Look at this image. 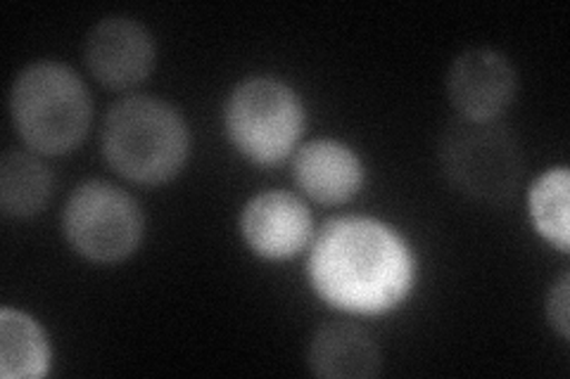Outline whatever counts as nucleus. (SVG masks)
<instances>
[{
    "label": "nucleus",
    "mask_w": 570,
    "mask_h": 379,
    "mask_svg": "<svg viewBox=\"0 0 570 379\" xmlns=\"http://www.w3.org/2000/svg\"><path fill=\"white\" fill-rule=\"evenodd\" d=\"M307 276L318 299L350 316H383L412 295L416 257L402 232L371 216H343L312 245Z\"/></svg>",
    "instance_id": "nucleus-1"
},
{
    "label": "nucleus",
    "mask_w": 570,
    "mask_h": 379,
    "mask_svg": "<svg viewBox=\"0 0 570 379\" xmlns=\"http://www.w3.org/2000/svg\"><path fill=\"white\" fill-rule=\"evenodd\" d=\"M102 154L134 183L163 186L188 159L186 121L165 100L124 98L105 117Z\"/></svg>",
    "instance_id": "nucleus-2"
},
{
    "label": "nucleus",
    "mask_w": 570,
    "mask_h": 379,
    "mask_svg": "<svg viewBox=\"0 0 570 379\" xmlns=\"http://www.w3.org/2000/svg\"><path fill=\"white\" fill-rule=\"evenodd\" d=\"M10 114L24 146L39 154H67L91 129L94 104L83 81L65 64L36 62L12 83Z\"/></svg>",
    "instance_id": "nucleus-3"
},
{
    "label": "nucleus",
    "mask_w": 570,
    "mask_h": 379,
    "mask_svg": "<svg viewBox=\"0 0 570 379\" xmlns=\"http://www.w3.org/2000/svg\"><path fill=\"white\" fill-rule=\"evenodd\" d=\"M440 164L450 183L480 205H504L523 178V148L499 121L456 119L440 138Z\"/></svg>",
    "instance_id": "nucleus-4"
},
{
    "label": "nucleus",
    "mask_w": 570,
    "mask_h": 379,
    "mask_svg": "<svg viewBox=\"0 0 570 379\" xmlns=\"http://www.w3.org/2000/svg\"><path fill=\"white\" fill-rule=\"evenodd\" d=\"M226 136L257 167L288 159L305 131V107L295 90L272 77L247 79L226 102Z\"/></svg>",
    "instance_id": "nucleus-5"
},
{
    "label": "nucleus",
    "mask_w": 570,
    "mask_h": 379,
    "mask_svg": "<svg viewBox=\"0 0 570 379\" xmlns=\"http://www.w3.org/2000/svg\"><path fill=\"white\" fill-rule=\"evenodd\" d=\"M69 247L94 263H117L131 257L142 240L138 202L105 180H88L71 192L62 213Z\"/></svg>",
    "instance_id": "nucleus-6"
},
{
    "label": "nucleus",
    "mask_w": 570,
    "mask_h": 379,
    "mask_svg": "<svg viewBox=\"0 0 570 379\" xmlns=\"http://www.w3.org/2000/svg\"><path fill=\"white\" fill-rule=\"evenodd\" d=\"M519 90V77L502 52L473 48L461 52L448 74V96L461 119L497 121Z\"/></svg>",
    "instance_id": "nucleus-7"
},
{
    "label": "nucleus",
    "mask_w": 570,
    "mask_h": 379,
    "mask_svg": "<svg viewBox=\"0 0 570 379\" xmlns=\"http://www.w3.org/2000/svg\"><path fill=\"white\" fill-rule=\"evenodd\" d=\"M240 235L264 261H288L312 240V213L293 192L255 195L240 213Z\"/></svg>",
    "instance_id": "nucleus-8"
},
{
    "label": "nucleus",
    "mask_w": 570,
    "mask_h": 379,
    "mask_svg": "<svg viewBox=\"0 0 570 379\" xmlns=\"http://www.w3.org/2000/svg\"><path fill=\"white\" fill-rule=\"evenodd\" d=\"M86 64L107 88L127 90L146 81L155 67V41L129 17H107L86 39Z\"/></svg>",
    "instance_id": "nucleus-9"
},
{
    "label": "nucleus",
    "mask_w": 570,
    "mask_h": 379,
    "mask_svg": "<svg viewBox=\"0 0 570 379\" xmlns=\"http://www.w3.org/2000/svg\"><path fill=\"white\" fill-rule=\"evenodd\" d=\"M297 188L318 205H345L362 190L364 164L341 140L321 138L302 146L293 161Z\"/></svg>",
    "instance_id": "nucleus-10"
},
{
    "label": "nucleus",
    "mask_w": 570,
    "mask_h": 379,
    "mask_svg": "<svg viewBox=\"0 0 570 379\" xmlns=\"http://www.w3.org/2000/svg\"><path fill=\"white\" fill-rule=\"evenodd\" d=\"M309 368L326 379H368L383 370V356L373 337L352 322H328L309 345Z\"/></svg>",
    "instance_id": "nucleus-11"
},
{
    "label": "nucleus",
    "mask_w": 570,
    "mask_h": 379,
    "mask_svg": "<svg viewBox=\"0 0 570 379\" xmlns=\"http://www.w3.org/2000/svg\"><path fill=\"white\" fill-rule=\"evenodd\" d=\"M50 370L46 332L31 316L0 311V375L6 379H39Z\"/></svg>",
    "instance_id": "nucleus-12"
},
{
    "label": "nucleus",
    "mask_w": 570,
    "mask_h": 379,
    "mask_svg": "<svg viewBox=\"0 0 570 379\" xmlns=\"http://www.w3.org/2000/svg\"><path fill=\"white\" fill-rule=\"evenodd\" d=\"M52 195V176L39 157L8 150L0 161V207L12 219L43 211Z\"/></svg>",
    "instance_id": "nucleus-13"
},
{
    "label": "nucleus",
    "mask_w": 570,
    "mask_h": 379,
    "mask_svg": "<svg viewBox=\"0 0 570 379\" xmlns=\"http://www.w3.org/2000/svg\"><path fill=\"white\" fill-rule=\"evenodd\" d=\"M568 188H570L568 169L557 167V169L544 171L538 180H534L528 195L530 219L534 230H538L551 247L563 251V255L570 247Z\"/></svg>",
    "instance_id": "nucleus-14"
},
{
    "label": "nucleus",
    "mask_w": 570,
    "mask_h": 379,
    "mask_svg": "<svg viewBox=\"0 0 570 379\" xmlns=\"http://www.w3.org/2000/svg\"><path fill=\"white\" fill-rule=\"evenodd\" d=\"M568 276H563L554 287H551L549 292V301H547V316H549V322L554 325L557 332L568 339V332H570V295H568Z\"/></svg>",
    "instance_id": "nucleus-15"
}]
</instances>
